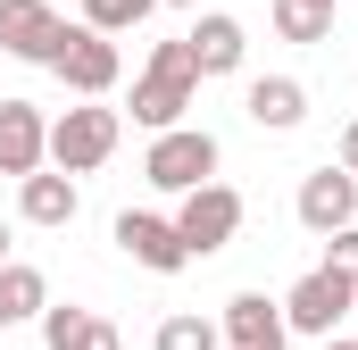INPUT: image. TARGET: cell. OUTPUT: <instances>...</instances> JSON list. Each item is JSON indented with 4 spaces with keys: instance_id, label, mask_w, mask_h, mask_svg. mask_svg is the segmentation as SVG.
Segmentation results:
<instances>
[{
    "instance_id": "2",
    "label": "cell",
    "mask_w": 358,
    "mask_h": 350,
    "mask_svg": "<svg viewBox=\"0 0 358 350\" xmlns=\"http://www.w3.org/2000/svg\"><path fill=\"white\" fill-rule=\"evenodd\" d=\"M217 167H225V150H217V134L208 125H176V134H150V159H142V175L159 183V192H200V183H217Z\"/></svg>"
},
{
    "instance_id": "5",
    "label": "cell",
    "mask_w": 358,
    "mask_h": 350,
    "mask_svg": "<svg viewBox=\"0 0 358 350\" xmlns=\"http://www.w3.org/2000/svg\"><path fill=\"white\" fill-rule=\"evenodd\" d=\"M50 76L76 92V100H108V92H117V76H125V50H117L108 34H92V25H67V42H59Z\"/></svg>"
},
{
    "instance_id": "20",
    "label": "cell",
    "mask_w": 358,
    "mask_h": 350,
    "mask_svg": "<svg viewBox=\"0 0 358 350\" xmlns=\"http://www.w3.org/2000/svg\"><path fill=\"white\" fill-rule=\"evenodd\" d=\"M325 267H342V275L358 284V225H342V234H334V251H325Z\"/></svg>"
},
{
    "instance_id": "13",
    "label": "cell",
    "mask_w": 358,
    "mask_h": 350,
    "mask_svg": "<svg viewBox=\"0 0 358 350\" xmlns=\"http://www.w3.org/2000/svg\"><path fill=\"white\" fill-rule=\"evenodd\" d=\"M76 209H84V192H76V175H25L17 183V217L25 225H76Z\"/></svg>"
},
{
    "instance_id": "12",
    "label": "cell",
    "mask_w": 358,
    "mask_h": 350,
    "mask_svg": "<svg viewBox=\"0 0 358 350\" xmlns=\"http://www.w3.org/2000/svg\"><path fill=\"white\" fill-rule=\"evenodd\" d=\"M192 67L200 76H234L242 67V50H250V34H242V17H225V8H208V17H192Z\"/></svg>"
},
{
    "instance_id": "17",
    "label": "cell",
    "mask_w": 358,
    "mask_h": 350,
    "mask_svg": "<svg viewBox=\"0 0 358 350\" xmlns=\"http://www.w3.org/2000/svg\"><path fill=\"white\" fill-rule=\"evenodd\" d=\"M275 34H283V42H325V34H334V8H317V0H275Z\"/></svg>"
},
{
    "instance_id": "3",
    "label": "cell",
    "mask_w": 358,
    "mask_h": 350,
    "mask_svg": "<svg viewBox=\"0 0 358 350\" xmlns=\"http://www.w3.org/2000/svg\"><path fill=\"white\" fill-rule=\"evenodd\" d=\"M117 108H100V100H84V108H67V117H50V167L59 175H92L108 167V150H117Z\"/></svg>"
},
{
    "instance_id": "22",
    "label": "cell",
    "mask_w": 358,
    "mask_h": 350,
    "mask_svg": "<svg viewBox=\"0 0 358 350\" xmlns=\"http://www.w3.org/2000/svg\"><path fill=\"white\" fill-rule=\"evenodd\" d=\"M342 175H350V183H358V117H350V125H342Z\"/></svg>"
},
{
    "instance_id": "27",
    "label": "cell",
    "mask_w": 358,
    "mask_h": 350,
    "mask_svg": "<svg viewBox=\"0 0 358 350\" xmlns=\"http://www.w3.org/2000/svg\"><path fill=\"white\" fill-rule=\"evenodd\" d=\"M0 334H8V317H0Z\"/></svg>"
},
{
    "instance_id": "11",
    "label": "cell",
    "mask_w": 358,
    "mask_h": 350,
    "mask_svg": "<svg viewBox=\"0 0 358 350\" xmlns=\"http://www.w3.org/2000/svg\"><path fill=\"white\" fill-rule=\"evenodd\" d=\"M300 225L308 234H342V225H358V183L342 167H317V175H300Z\"/></svg>"
},
{
    "instance_id": "9",
    "label": "cell",
    "mask_w": 358,
    "mask_h": 350,
    "mask_svg": "<svg viewBox=\"0 0 358 350\" xmlns=\"http://www.w3.org/2000/svg\"><path fill=\"white\" fill-rule=\"evenodd\" d=\"M217 334H225V350H283V342H292L283 300H267V292H234L225 317H217Z\"/></svg>"
},
{
    "instance_id": "14",
    "label": "cell",
    "mask_w": 358,
    "mask_h": 350,
    "mask_svg": "<svg viewBox=\"0 0 358 350\" xmlns=\"http://www.w3.org/2000/svg\"><path fill=\"white\" fill-rule=\"evenodd\" d=\"M242 108H250V125H259V134H292V125L308 117V84H292V76H259Z\"/></svg>"
},
{
    "instance_id": "1",
    "label": "cell",
    "mask_w": 358,
    "mask_h": 350,
    "mask_svg": "<svg viewBox=\"0 0 358 350\" xmlns=\"http://www.w3.org/2000/svg\"><path fill=\"white\" fill-rule=\"evenodd\" d=\"M200 100V67H192V42H159L150 50V67H142V84H134V125H150V134H176L183 108Z\"/></svg>"
},
{
    "instance_id": "19",
    "label": "cell",
    "mask_w": 358,
    "mask_h": 350,
    "mask_svg": "<svg viewBox=\"0 0 358 350\" xmlns=\"http://www.w3.org/2000/svg\"><path fill=\"white\" fill-rule=\"evenodd\" d=\"M92 334V309H76V300H50L42 309V350H76Z\"/></svg>"
},
{
    "instance_id": "4",
    "label": "cell",
    "mask_w": 358,
    "mask_h": 350,
    "mask_svg": "<svg viewBox=\"0 0 358 350\" xmlns=\"http://www.w3.org/2000/svg\"><path fill=\"white\" fill-rule=\"evenodd\" d=\"M358 309V284L342 275V267H308L292 292H283V326L292 334H317V342H334V326Z\"/></svg>"
},
{
    "instance_id": "15",
    "label": "cell",
    "mask_w": 358,
    "mask_h": 350,
    "mask_svg": "<svg viewBox=\"0 0 358 350\" xmlns=\"http://www.w3.org/2000/svg\"><path fill=\"white\" fill-rule=\"evenodd\" d=\"M42 309H50V284H42V267L8 259V267H0V317H8V326H25V317H42Z\"/></svg>"
},
{
    "instance_id": "18",
    "label": "cell",
    "mask_w": 358,
    "mask_h": 350,
    "mask_svg": "<svg viewBox=\"0 0 358 350\" xmlns=\"http://www.w3.org/2000/svg\"><path fill=\"white\" fill-rule=\"evenodd\" d=\"M150 8H159V0H84V25L117 42V34H134V25H142Z\"/></svg>"
},
{
    "instance_id": "16",
    "label": "cell",
    "mask_w": 358,
    "mask_h": 350,
    "mask_svg": "<svg viewBox=\"0 0 358 350\" xmlns=\"http://www.w3.org/2000/svg\"><path fill=\"white\" fill-rule=\"evenodd\" d=\"M150 350H225V334H217V317H200V309H176V317H159Z\"/></svg>"
},
{
    "instance_id": "10",
    "label": "cell",
    "mask_w": 358,
    "mask_h": 350,
    "mask_svg": "<svg viewBox=\"0 0 358 350\" xmlns=\"http://www.w3.org/2000/svg\"><path fill=\"white\" fill-rule=\"evenodd\" d=\"M50 159V125H42V108L34 100H0V175H42Z\"/></svg>"
},
{
    "instance_id": "26",
    "label": "cell",
    "mask_w": 358,
    "mask_h": 350,
    "mask_svg": "<svg viewBox=\"0 0 358 350\" xmlns=\"http://www.w3.org/2000/svg\"><path fill=\"white\" fill-rule=\"evenodd\" d=\"M317 8H342V0H317Z\"/></svg>"
},
{
    "instance_id": "21",
    "label": "cell",
    "mask_w": 358,
    "mask_h": 350,
    "mask_svg": "<svg viewBox=\"0 0 358 350\" xmlns=\"http://www.w3.org/2000/svg\"><path fill=\"white\" fill-rule=\"evenodd\" d=\"M76 350H125V334H117L108 317H92V334H84V342H76Z\"/></svg>"
},
{
    "instance_id": "6",
    "label": "cell",
    "mask_w": 358,
    "mask_h": 350,
    "mask_svg": "<svg viewBox=\"0 0 358 350\" xmlns=\"http://www.w3.org/2000/svg\"><path fill=\"white\" fill-rule=\"evenodd\" d=\"M234 234H242V192H234V183H200V192H183V209H176V242L192 251V259L225 251Z\"/></svg>"
},
{
    "instance_id": "7",
    "label": "cell",
    "mask_w": 358,
    "mask_h": 350,
    "mask_svg": "<svg viewBox=\"0 0 358 350\" xmlns=\"http://www.w3.org/2000/svg\"><path fill=\"white\" fill-rule=\"evenodd\" d=\"M59 42H67V17H59L50 0H0V50H8V59L50 67Z\"/></svg>"
},
{
    "instance_id": "23",
    "label": "cell",
    "mask_w": 358,
    "mask_h": 350,
    "mask_svg": "<svg viewBox=\"0 0 358 350\" xmlns=\"http://www.w3.org/2000/svg\"><path fill=\"white\" fill-rule=\"evenodd\" d=\"M0 267H8V225H0Z\"/></svg>"
},
{
    "instance_id": "25",
    "label": "cell",
    "mask_w": 358,
    "mask_h": 350,
    "mask_svg": "<svg viewBox=\"0 0 358 350\" xmlns=\"http://www.w3.org/2000/svg\"><path fill=\"white\" fill-rule=\"evenodd\" d=\"M159 8H192V0H159Z\"/></svg>"
},
{
    "instance_id": "24",
    "label": "cell",
    "mask_w": 358,
    "mask_h": 350,
    "mask_svg": "<svg viewBox=\"0 0 358 350\" xmlns=\"http://www.w3.org/2000/svg\"><path fill=\"white\" fill-rule=\"evenodd\" d=\"M325 350H358V342H342V334H334V342H325Z\"/></svg>"
},
{
    "instance_id": "8",
    "label": "cell",
    "mask_w": 358,
    "mask_h": 350,
    "mask_svg": "<svg viewBox=\"0 0 358 350\" xmlns=\"http://www.w3.org/2000/svg\"><path fill=\"white\" fill-rule=\"evenodd\" d=\"M117 251L134 267H150V275H183L192 267V251L176 242V217H150V209H125L117 217Z\"/></svg>"
}]
</instances>
